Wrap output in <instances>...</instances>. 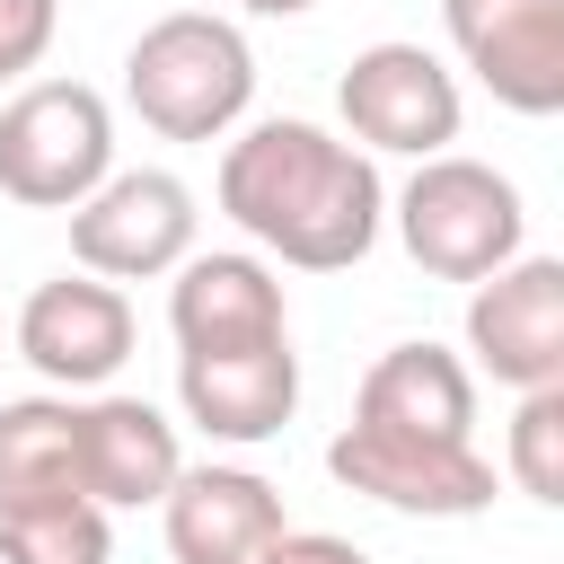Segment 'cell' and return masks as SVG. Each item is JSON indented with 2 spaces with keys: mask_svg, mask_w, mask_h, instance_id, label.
<instances>
[{
  "mask_svg": "<svg viewBox=\"0 0 564 564\" xmlns=\"http://www.w3.org/2000/svg\"><path fill=\"white\" fill-rule=\"evenodd\" d=\"M256 564H370V555H361L352 538H326V529H282Z\"/></svg>",
  "mask_w": 564,
  "mask_h": 564,
  "instance_id": "cell-20",
  "label": "cell"
},
{
  "mask_svg": "<svg viewBox=\"0 0 564 564\" xmlns=\"http://www.w3.org/2000/svg\"><path fill=\"white\" fill-rule=\"evenodd\" d=\"M167 326L176 352H256V344H291L282 317V282L264 256H185L167 282Z\"/></svg>",
  "mask_w": 564,
  "mask_h": 564,
  "instance_id": "cell-11",
  "label": "cell"
},
{
  "mask_svg": "<svg viewBox=\"0 0 564 564\" xmlns=\"http://www.w3.org/2000/svg\"><path fill=\"white\" fill-rule=\"evenodd\" d=\"M115 176V115L88 79H35L0 106V194L26 212H79Z\"/></svg>",
  "mask_w": 564,
  "mask_h": 564,
  "instance_id": "cell-4",
  "label": "cell"
},
{
  "mask_svg": "<svg viewBox=\"0 0 564 564\" xmlns=\"http://www.w3.org/2000/svg\"><path fill=\"white\" fill-rule=\"evenodd\" d=\"M467 352L494 388H564V256H511L467 291Z\"/></svg>",
  "mask_w": 564,
  "mask_h": 564,
  "instance_id": "cell-8",
  "label": "cell"
},
{
  "mask_svg": "<svg viewBox=\"0 0 564 564\" xmlns=\"http://www.w3.org/2000/svg\"><path fill=\"white\" fill-rule=\"evenodd\" d=\"M441 26L494 106L529 123L564 115V0H441Z\"/></svg>",
  "mask_w": 564,
  "mask_h": 564,
  "instance_id": "cell-9",
  "label": "cell"
},
{
  "mask_svg": "<svg viewBox=\"0 0 564 564\" xmlns=\"http://www.w3.org/2000/svg\"><path fill=\"white\" fill-rule=\"evenodd\" d=\"M238 9H247V18H308L317 0H238Z\"/></svg>",
  "mask_w": 564,
  "mask_h": 564,
  "instance_id": "cell-21",
  "label": "cell"
},
{
  "mask_svg": "<svg viewBox=\"0 0 564 564\" xmlns=\"http://www.w3.org/2000/svg\"><path fill=\"white\" fill-rule=\"evenodd\" d=\"M53 26H62V0H0V79H26L53 53Z\"/></svg>",
  "mask_w": 564,
  "mask_h": 564,
  "instance_id": "cell-19",
  "label": "cell"
},
{
  "mask_svg": "<svg viewBox=\"0 0 564 564\" xmlns=\"http://www.w3.org/2000/svg\"><path fill=\"white\" fill-rule=\"evenodd\" d=\"M79 494V405L70 397H9L0 405V520L53 511Z\"/></svg>",
  "mask_w": 564,
  "mask_h": 564,
  "instance_id": "cell-16",
  "label": "cell"
},
{
  "mask_svg": "<svg viewBox=\"0 0 564 564\" xmlns=\"http://www.w3.org/2000/svg\"><path fill=\"white\" fill-rule=\"evenodd\" d=\"M18 352L35 379H53L62 397L79 388H106L123 361H132V300L97 273H53L26 291L18 308Z\"/></svg>",
  "mask_w": 564,
  "mask_h": 564,
  "instance_id": "cell-10",
  "label": "cell"
},
{
  "mask_svg": "<svg viewBox=\"0 0 564 564\" xmlns=\"http://www.w3.org/2000/svg\"><path fill=\"white\" fill-rule=\"evenodd\" d=\"M123 106L159 141H220L256 106V53L212 9H167L123 53Z\"/></svg>",
  "mask_w": 564,
  "mask_h": 564,
  "instance_id": "cell-2",
  "label": "cell"
},
{
  "mask_svg": "<svg viewBox=\"0 0 564 564\" xmlns=\"http://www.w3.org/2000/svg\"><path fill=\"white\" fill-rule=\"evenodd\" d=\"M335 106H344L361 150H397V159H441L458 141V115H467L458 70L441 53H423V44H405V35L361 44L344 62V79H335Z\"/></svg>",
  "mask_w": 564,
  "mask_h": 564,
  "instance_id": "cell-6",
  "label": "cell"
},
{
  "mask_svg": "<svg viewBox=\"0 0 564 564\" xmlns=\"http://www.w3.org/2000/svg\"><path fill=\"white\" fill-rule=\"evenodd\" d=\"M176 405L194 432L256 449L291 423L300 405V352L291 344H256V352H176Z\"/></svg>",
  "mask_w": 564,
  "mask_h": 564,
  "instance_id": "cell-12",
  "label": "cell"
},
{
  "mask_svg": "<svg viewBox=\"0 0 564 564\" xmlns=\"http://www.w3.org/2000/svg\"><path fill=\"white\" fill-rule=\"evenodd\" d=\"M194 185L167 167H115L79 212H70V256L97 282H159L194 256Z\"/></svg>",
  "mask_w": 564,
  "mask_h": 564,
  "instance_id": "cell-7",
  "label": "cell"
},
{
  "mask_svg": "<svg viewBox=\"0 0 564 564\" xmlns=\"http://www.w3.org/2000/svg\"><path fill=\"white\" fill-rule=\"evenodd\" d=\"M352 423H388V432H423V441H467L476 423V370L441 344H388L361 370Z\"/></svg>",
  "mask_w": 564,
  "mask_h": 564,
  "instance_id": "cell-15",
  "label": "cell"
},
{
  "mask_svg": "<svg viewBox=\"0 0 564 564\" xmlns=\"http://www.w3.org/2000/svg\"><path fill=\"white\" fill-rule=\"evenodd\" d=\"M185 449H176V423L150 405V397H88L79 405V494L97 511H141L176 485Z\"/></svg>",
  "mask_w": 564,
  "mask_h": 564,
  "instance_id": "cell-14",
  "label": "cell"
},
{
  "mask_svg": "<svg viewBox=\"0 0 564 564\" xmlns=\"http://www.w3.org/2000/svg\"><path fill=\"white\" fill-rule=\"evenodd\" d=\"M115 529L97 502H53V511H9L0 520V564H106Z\"/></svg>",
  "mask_w": 564,
  "mask_h": 564,
  "instance_id": "cell-17",
  "label": "cell"
},
{
  "mask_svg": "<svg viewBox=\"0 0 564 564\" xmlns=\"http://www.w3.org/2000/svg\"><path fill=\"white\" fill-rule=\"evenodd\" d=\"M326 476L344 494H370L414 520H476L494 502V458L476 441H423V432H388V423H344L326 441Z\"/></svg>",
  "mask_w": 564,
  "mask_h": 564,
  "instance_id": "cell-5",
  "label": "cell"
},
{
  "mask_svg": "<svg viewBox=\"0 0 564 564\" xmlns=\"http://www.w3.org/2000/svg\"><path fill=\"white\" fill-rule=\"evenodd\" d=\"M159 511H167V555L176 564H256L291 529L282 494L256 467H176Z\"/></svg>",
  "mask_w": 564,
  "mask_h": 564,
  "instance_id": "cell-13",
  "label": "cell"
},
{
  "mask_svg": "<svg viewBox=\"0 0 564 564\" xmlns=\"http://www.w3.org/2000/svg\"><path fill=\"white\" fill-rule=\"evenodd\" d=\"M511 485L529 502H564V388H529L511 414Z\"/></svg>",
  "mask_w": 564,
  "mask_h": 564,
  "instance_id": "cell-18",
  "label": "cell"
},
{
  "mask_svg": "<svg viewBox=\"0 0 564 564\" xmlns=\"http://www.w3.org/2000/svg\"><path fill=\"white\" fill-rule=\"evenodd\" d=\"M220 212L264 256H282L300 273H344L379 247L388 185H379L370 150H352L300 115H264L220 150Z\"/></svg>",
  "mask_w": 564,
  "mask_h": 564,
  "instance_id": "cell-1",
  "label": "cell"
},
{
  "mask_svg": "<svg viewBox=\"0 0 564 564\" xmlns=\"http://www.w3.org/2000/svg\"><path fill=\"white\" fill-rule=\"evenodd\" d=\"M388 220H397L405 256H414L432 282H485V273H502L511 256H529V247H520V238H529L520 185H511L502 167H485V159H458V150L423 159V167L405 176V194H397Z\"/></svg>",
  "mask_w": 564,
  "mask_h": 564,
  "instance_id": "cell-3",
  "label": "cell"
}]
</instances>
